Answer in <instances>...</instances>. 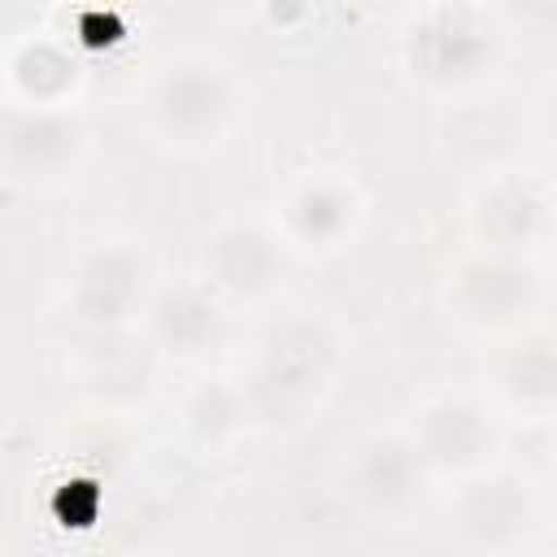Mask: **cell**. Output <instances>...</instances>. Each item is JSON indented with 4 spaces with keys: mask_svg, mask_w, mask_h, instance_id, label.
Wrapping results in <instances>:
<instances>
[{
    "mask_svg": "<svg viewBox=\"0 0 557 557\" xmlns=\"http://www.w3.org/2000/svg\"><path fill=\"white\" fill-rule=\"evenodd\" d=\"M339 370V339L313 313H292L274 322L257 348L252 383H248V413L265 426L300 422Z\"/></svg>",
    "mask_w": 557,
    "mask_h": 557,
    "instance_id": "obj_1",
    "label": "cell"
},
{
    "mask_svg": "<svg viewBox=\"0 0 557 557\" xmlns=\"http://www.w3.org/2000/svg\"><path fill=\"white\" fill-rule=\"evenodd\" d=\"M405 70L440 91L483 78L496 61V26L474 4H426L405 26Z\"/></svg>",
    "mask_w": 557,
    "mask_h": 557,
    "instance_id": "obj_2",
    "label": "cell"
},
{
    "mask_svg": "<svg viewBox=\"0 0 557 557\" xmlns=\"http://www.w3.org/2000/svg\"><path fill=\"white\" fill-rule=\"evenodd\" d=\"M235 109H239L235 83L213 61H200V57H183L165 65L148 96L152 126L174 144L222 139L226 126L235 122Z\"/></svg>",
    "mask_w": 557,
    "mask_h": 557,
    "instance_id": "obj_3",
    "label": "cell"
},
{
    "mask_svg": "<svg viewBox=\"0 0 557 557\" xmlns=\"http://www.w3.org/2000/svg\"><path fill=\"white\" fill-rule=\"evenodd\" d=\"M448 300L461 322H470L479 331H496V326H509L522 313H531V305L540 300V274L522 257L479 252L453 274Z\"/></svg>",
    "mask_w": 557,
    "mask_h": 557,
    "instance_id": "obj_4",
    "label": "cell"
},
{
    "mask_svg": "<svg viewBox=\"0 0 557 557\" xmlns=\"http://www.w3.org/2000/svg\"><path fill=\"white\" fill-rule=\"evenodd\" d=\"M83 122L65 109H13L4 117L0 131V161L9 170V178L17 183H52L61 174H70L83 157Z\"/></svg>",
    "mask_w": 557,
    "mask_h": 557,
    "instance_id": "obj_5",
    "label": "cell"
},
{
    "mask_svg": "<svg viewBox=\"0 0 557 557\" xmlns=\"http://www.w3.org/2000/svg\"><path fill=\"white\" fill-rule=\"evenodd\" d=\"M426 461L405 435H370L352 448L348 496L374 518H400L418 505L426 487Z\"/></svg>",
    "mask_w": 557,
    "mask_h": 557,
    "instance_id": "obj_6",
    "label": "cell"
},
{
    "mask_svg": "<svg viewBox=\"0 0 557 557\" xmlns=\"http://www.w3.org/2000/svg\"><path fill=\"white\" fill-rule=\"evenodd\" d=\"M535 522V496L527 487V479L505 474V470H487L474 474L457 500H453V527L470 548L483 553H505L513 548Z\"/></svg>",
    "mask_w": 557,
    "mask_h": 557,
    "instance_id": "obj_7",
    "label": "cell"
},
{
    "mask_svg": "<svg viewBox=\"0 0 557 557\" xmlns=\"http://www.w3.org/2000/svg\"><path fill=\"white\" fill-rule=\"evenodd\" d=\"M287 270V252L274 231L257 222H226L205 244V274L209 287L235 300H257L278 287Z\"/></svg>",
    "mask_w": 557,
    "mask_h": 557,
    "instance_id": "obj_8",
    "label": "cell"
},
{
    "mask_svg": "<svg viewBox=\"0 0 557 557\" xmlns=\"http://www.w3.org/2000/svg\"><path fill=\"white\" fill-rule=\"evenodd\" d=\"M144 296V265L131 248H91L70 274V313L91 331H113L131 322Z\"/></svg>",
    "mask_w": 557,
    "mask_h": 557,
    "instance_id": "obj_9",
    "label": "cell"
},
{
    "mask_svg": "<svg viewBox=\"0 0 557 557\" xmlns=\"http://www.w3.org/2000/svg\"><path fill=\"white\" fill-rule=\"evenodd\" d=\"M413 444H418V453H422V461L431 470L474 474L496 448V426L474 400L444 396V400H431L418 413Z\"/></svg>",
    "mask_w": 557,
    "mask_h": 557,
    "instance_id": "obj_10",
    "label": "cell"
},
{
    "mask_svg": "<svg viewBox=\"0 0 557 557\" xmlns=\"http://www.w3.org/2000/svg\"><path fill=\"white\" fill-rule=\"evenodd\" d=\"M470 231L487 252L518 257L548 231V200L527 178H492L470 205Z\"/></svg>",
    "mask_w": 557,
    "mask_h": 557,
    "instance_id": "obj_11",
    "label": "cell"
},
{
    "mask_svg": "<svg viewBox=\"0 0 557 557\" xmlns=\"http://www.w3.org/2000/svg\"><path fill=\"white\" fill-rule=\"evenodd\" d=\"M148 326H152V339L165 352H174V357H200V352H209L222 339L226 313H222V305L213 300L209 287L183 283V287H165L152 300Z\"/></svg>",
    "mask_w": 557,
    "mask_h": 557,
    "instance_id": "obj_12",
    "label": "cell"
},
{
    "mask_svg": "<svg viewBox=\"0 0 557 557\" xmlns=\"http://www.w3.org/2000/svg\"><path fill=\"white\" fill-rule=\"evenodd\" d=\"M357 222V196L339 178H305L283 200V226L287 239L305 248H331L339 244Z\"/></svg>",
    "mask_w": 557,
    "mask_h": 557,
    "instance_id": "obj_13",
    "label": "cell"
},
{
    "mask_svg": "<svg viewBox=\"0 0 557 557\" xmlns=\"http://www.w3.org/2000/svg\"><path fill=\"white\" fill-rule=\"evenodd\" d=\"M496 383L509 405L527 413H544L557 405V339L553 335H522L505 348L496 366Z\"/></svg>",
    "mask_w": 557,
    "mask_h": 557,
    "instance_id": "obj_14",
    "label": "cell"
},
{
    "mask_svg": "<svg viewBox=\"0 0 557 557\" xmlns=\"http://www.w3.org/2000/svg\"><path fill=\"white\" fill-rule=\"evenodd\" d=\"M244 418H248V396L226 387V383H218V379L200 383L183 400V431L205 453H222L244 431Z\"/></svg>",
    "mask_w": 557,
    "mask_h": 557,
    "instance_id": "obj_15",
    "label": "cell"
},
{
    "mask_svg": "<svg viewBox=\"0 0 557 557\" xmlns=\"http://www.w3.org/2000/svg\"><path fill=\"white\" fill-rule=\"evenodd\" d=\"M9 78L13 87L26 96V104H39V109H61V96L74 87V61L65 48L57 44H35L26 39L13 61H9Z\"/></svg>",
    "mask_w": 557,
    "mask_h": 557,
    "instance_id": "obj_16",
    "label": "cell"
},
{
    "mask_svg": "<svg viewBox=\"0 0 557 557\" xmlns=\"http://www.w3.org/2000/svg\"><path fill=\"white\" fill-rule=\"evenodd\" d=\"M553 135H557V96H553Z\"/></svg>",
    "mask_w": 557,
    "mask_h": 557,
    "instance_id": "obj_17",
    "label": "cell"
}]
</instances>
